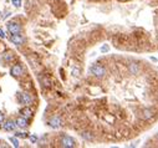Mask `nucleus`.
Returning a JSON list of instances; mask_svg holds the SVG:
<instances>
[{"label": "nucleus", "instance_id": "nucleus-3", "mask_svg": "<svg viewBox=\"0 0 158 148\" xmlns=\"http://www.w3.org/2000/svg\"><path fill=\"white\" fill-rule=\"evenodd\" d=\"M60 144H61V147H65V148H74V147H76L75 139L72 137H70V136H66V134L61 136Z\"/></svg>", "mask_w": 158, "mask_h": 148}, {"label": "nucleus", "instance_id": "nucleus-4", "mask_svg": "<svg viewBox=\"0 0 158 148\" xmlns=\"http://www.w3.org/2000/svg\"><path fill=\"white\" fill-rule=\"evenodd\" d=\"M6 28H8V31L10 34H21V25L19 22H16V21L8 22Z\"/></svg>", "mask_w": 158, "mask_h": 148}, {"label": "nucleus", "instance_id": "nucleus-25", "mask_svg": "<svg viewBox=\"0 0 158 148\" xmlns=\"http://www.w3.org/2000/svg\"><path fill=\"white\" fill-rule=\"evenodd\" d=\"M0 15H2V12H0Z\"/></svg>", "mask_w": 158, "mask_h": 148}, {"label": "nucleus", "instance_id": "nucleus-10", "mask_svg": "<svg viewBox=\"0 0 158 148\" xmlns=\"http://www.w3.org/2000/svg\"><path fill=\"white\" fill-rule=\"evenodd\" d=\"M20 113H21L22 117L28 118V119L33 117V110L30 108V106H24V108L20 111Z\"/></svg>", "mask_w": 158, "mask_h": 148}, {"label": "nucleus", "instance_id": "nucleus-14", "mask_svg": "<svg viewBox=\"0 0 158 148\" xmlns=\"http://www.w3.org/2000/svg\"><path fill=\"white\" fill-rule=\"evenodd\" d=\"M81 137H82L84 139L88 141V142H92V141H94V137L90 136V133H87V132H82V133H81Z\"/></svg>", "mask_w": 158, "mask_h": 148}, {"label": "nucleus", "instance_id": "nucleus-6", "mask_svg": "<svg viewBox=\"0 0 158 148\" xmlns=\"http://www.w3.org/2000/svg\"><path fill=\"white\" fill-rule=\"evenodd\" d=\"M10 74H11V76H14V77H20V76L24 75V67L20 64H16V65H14L10 69Z\"/></svg>", "mask_w": 158, "mask_h": 148}, {"label": "nucleus", "instance_id": "nucleus-16", "mask_svg": "<svg viewBox=\"0 0 158 148\" xmlns=\"http://www.w3.org/2000/svg\"><path fill=\"white\" fill-rule=\"evenodd\" d=\"M10 142L12 143V146H14V147H19V146H20V144H19V141H18L16 137H11V138H10Z\"/></svg>", "mask_w": 158, "mask_h": 148}, {"label": "nucleus", "instance_id": "nucleus-7", "mask_svg": "<svg viewBox=\"0 0 158 148\" xmlns=\"http://www.w3.org/2000/svg\"><path fill=\"white\" fill-rule=\"evenodd\" d=\"M47 123H49V126H50L51 128H59V127L62 126V119H61L60 116H52V117L49 119Z\"/></svg>", "mask_w": 158, "mask_h": 148}, {"label": "nucleus", "instance_id": "nucleus-21", "mask_svg": "<svg viewBox=\"0 0 158 148\" xmlns=\"http://www.w3.org/2000/svg\"><path fill=\"white\" fill-rule=\"evenodd\" d=\"M5 121V116L3 112H0V125H3V122Z\"/></svg>", "mask_w": 158, "mask_h": 148}, {"label": "nucleus", "instance_id": "nucleus-15", "mask_svg": "<svg viewBox=\"0 0 158 148\" xmlns=\"http://www.w3.org/2000/svg\"><path fill=\"white\" fill-rule=\"evenodd\" d=\"M3 59H4L6 62H10L12 59H14V56H12V52H5L4 56H3Z\"/></svg>", "mask_w": 158, "mask_h": 148}, {"label": "nucleus", "instance_id": "nucleus-24", "mask_svg": "<svg viewBox=\"0 0 158 148\" xmlns=\"http://www.w3.org/2000/svg\"><path fill=\"white\" fill-rule=\"evenodd\" d=\"M122 2H128V0H122Z\"/></svg>", "mask_w": 158, "mask_h": 148}, {"label": "nucleus", "instance_id": "nucleus-20", "mask_svg": "<svg viewBox=\"0 0 158 148\" xmlns=\"http://www.w3.org/2000/svg\"><path fill=\"white\" fill-rule=\"evenodd\" d=\"M110 50V46L108 45H103L102 47H101V52H107Z\"/></svg>", "mask_w": 158, "mask_h": 148}, {"label": "nucleus", "instance_id": "nucleus-12", "mask_svg": "<svg viewBox=\"0 0 158 148\" xmlns=\"http://www.w3.org/2000/svg\"><path fill=\"white\" fill-rule=\"evenodd\" d=\"M128 70H129V72L132 74V75H137V74L139 72L138 65H136V64H131V65L128 66Z\"/></svg>", "mask_w": 158, "mask_h": 148}, {"label": "nucleus", "instance_id": "nucleus-18", "mask_svg": "<svg viewBox=\"0 0 158 148\" xmlns=\"http://www.w3.org/2000/svg\"><path fill=\"white\" fill-rule=\"evenodd\" d=\"M80 69H78V67H74V69H72V71H71V75L72 76H78V75H80Z\"/></svg>", "mask_w": 158, "mask_h": 148}, {"label": "nucleus", "instance_id": "nucleus-17", "mask_svg": "<svg viewBox=\"0 0 158 148\" xmlns=\"http://www.w3.org/2000/svg\"><path fill=\"white\" fill-rule=\"evenodd\" d=\"M11 3H12V5H14L15 8H20L22 0H11Z\"/></svg>", "mask_w": 158, "mask_h": 148}, {"label": "nucleus", "instance_id": "nucleus-22", "mask_svg": "<svg viewBox=\"0 0 158 148\" xmlns=\"http://www.w3.org/2000/svg\"><path fill=\"white\" fill-rule=\"evenodd\" d=\"M30 141H31L33 143H35V142L37 141V137H36V136H30Z\"/></svg>", "mask_w": 158, "mask_h": 148}, {"label": "nucleus", "instance_id": "nucleus-23", "mask_svg": "<svg viewBox=\"0 0 158 148\" xmlns=\"http://www.w3.org/2000/svg\"><path fill=\"white\" fill-rule=\"evenodd\" d=\"M0 37H2V39H5V33L3 31V29H0Z\"/></svg>", "mask_w": 158, "mask_h": 148}, {"label": "nucleus", "instance_id": "nucleus-5", "mask_svg": "<svg viewBox=\"0 0 158 148\" xmlns=\"http://www.w3.org/2000/svg\"><path fill=\"white\" fill-rule=\"evenodd\" d=\"M9 40L14 45H16V46H21L25 43V37L21 34H11L10 37H9Z\"/></svg>", "mask_w": 158, "mask_h": 148}, {"label": "nucleus", "instance_id": "nucleus-9", "mask_svg": "<svg viewBox=\"0 0 158 148\" xmlns=\"http://www.w3.org/2000/svg\"><path fill=\"white\" fill-rule=\"evenodd\" d=\"M15 123H16V127H18V128H21V129H25L26 127H28V125H29L28 118H25V117H22V116H20V117L16 118Z\"/></svg>", "mask_w": 158, "mask_h": 148}, {"label": "nucleus", "instance_id": "nucleus-19", "mask_svg": "<svg viewBox=\"0 0 158 148\" xmlns=\"http://www.w3.org/2000/svg\"><path fill=\"white\" fill-rule=\"evenodd\" d=\"M15 137H21V138H26L28 137V134L24 133V132H16L15 133Z\"/></svg>", "mask_w": 158, "mask_h": 148}, {"label": "nucleus", "instance_id": "nucleus-26", "mask_svg": "<svg viewBox=\"0 0 158 148\" xmlns=\"http://www.w3.org/2000/svg\"><path fill=\"white\" fill-rule=\"evenodd\" d=\"M157 137H158V134H157Z\"/></svg>", "mask_w": 158, "mask_h": 148}, {"label": "nucleus", "instance_id": "nucleus-1", "mask_svg": "<svg viewBox=\"0 0 158 148\" xmlns=\"http://www.w3.org/2000/svg\"><path fill=\"white\" fill-rule=\"evenodd\" d=\"M90 72H91V75H94L98 78H102L105 75H106V69L100 64H95L90 67Z\"/></svg>", "mask_w": 158, "mask_h": 148}, {"label": "nucleus", "instance_id": "nucleus-8", "mask_svg": "<svg viewBox=\"0 0 158 148\" xmlns=\"http://www.w3.org/2000/svg\"><path fill=\"white\" fill-rule=\"evenodd\" d=\"M3 129L6 131V132H12V131H15L16 128V123H15V121H11V119H8V121H4L3 125H2Z\"/></svg>", "mask_w": 158, "mask_h": 148}, {"label": "nucleus", "instance_id": "nucleus-2", "mask_svg": "<svg viewBox=\"0 0 158 148\" xmlns=\"http://www.w3.org/2000/svg\"><path fill=\"white\" fill-rule=\"evenodd\" d=\"M18 100H19V103L22 105V106H31L34 100H33V96L28 92H21L19 93L18 96Z\"/></svg>", "mask_w": 158, "mask_h": 148}, {"label": "nucleus", "instance_id": "nucleus-11", "mask_svg": "<svg viewBox=\"0 0 158 148\" xmlns=\"http://www.w3.org/2000/svg\"><path fill=\"white\" fill-rule=\"evenodd\" d=\"M141 115H142L141 117H142L143 119H146V121H147V119H151V118H153V117H154V112H153L152 110H149V108L143 110Z\"/></svg>", "mask_w": 158, "mask_h": 148}, {"label": "nucleus", "instance_id": "nucleus-13", "mask_svg": "<svg viewBox=\"0 0 158 148\" xmlns=\"http://www.w3.org/2000/svg\"><path fill=\"white\" fill-rule=\"evenodd\" d=\"M40 82H41V85H43L44 87H50V85H51L50 80H49L46 76H41V77H40Z\"/></svg>", "mask_w": 158, "mask_h": 148}]
</instances>
